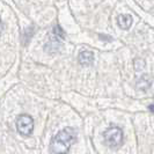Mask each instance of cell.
<instances>
[{"label":"cell","mask_w":154,"mask_h":154,"mask_svg":"<svg viewBox=\"0 0 154 154\" xmlns=\"http://www.w3.org/2000/svg\"><path fill=\"white\" fill-rule=\"evenodd\" d=\"M60 46H62V39L58 38L57 36H54L52 34V36L50 37L49 42L44 45V50L49 54H56V52L59 51Z\"/></svg>","instance_id":"277c9868"},{"label":"cell","mask_w":154,"mask_h":154,"mask_svg":"<svg viewBox=\"0 0 154 154\" xmlns=\"http://www.w3.org/2000/svg\"><path fill=\"white\" fill-rule=\"evenodd\" d=\"M103 138H104V143L109 147L115 148L119 146L123 141V131L117 126H111L104 131Z\"/></svg>","instance_id":"7a4b0ae2"},{"label":"cell","mask_w":154,"mask_h":154,"mask_svg":"<svg viewBox=\"0 0 154 154\" xmlns=\"http://www.w3.org/2000/svg\"><path fill=\"white\" fill-rule=\"evenodd\" d=\"M77 141V131L73 128H65L54 136L50 143V151L54 154H66Z\"/></svg>","instance_id":"6da1fadb"},{"label":"cell","mask_w":154,"mask_h":154,"mask_svg":"<svg viewBox=\"0 0 154 154\" xmlns=\"http://www.w3.org/2000/svg\"><path fill=\"white\" fill-rule=\"evenodd\" d=\"M16 129L22 136H30L34 131V119L29 115L22 114L16 119Z\"/></svg>","instance_id":"3957f363"},{"label":"cell","mask_w":154,"mask_h":154,"mask_svg":"<svg viewBox=\"0 0 154 154\" xmlns=\"http://www.w3.org/2000/svg\"><path fill=\"white\" fill-rule=\"evenodd\" d=\"M117 23H118V26H119L122 29L128 30L132 24V16L129 15V14H123V15H121L118 17Z\"/></svg>","instance_id":"52a82bcc"},{"label":"cell","mask_w":154,"mask_h":154,"mask_svg":"<svg viewBox=\"0 0 154 154\" xmlns=\"http://www.w3.org/2000/svg\"><path fill=\"white\" fill-rule=\"evenodd\" d=\"M34 34V28L32 27H29L27 30L24 31V35H23V39H24V44H27L29 41H30L31 36Z\"/></svg>","instance_id":"9c48e42d"},{"label":"cell","mask_w":154,"mask_h":154,"mask_svg":"<svg viewBox=\"0 0 154 154\" xmlns=\"http://www.w3.org/2000/svg\"><path fill=\"white\" fill-rule=\"evenodd\" d=\"M152 77L149 75V74H143L140 78L137 79V82H136V86H137V89L139 91H143V92H145L147 91L151 85H152Z\"/></svg>","instance_id":"5b68a950"},{"label":"cell","mask_w":154,"mask_h":154,"mask_svg":"<svg viewBox=\"0 0 154 154\" xmlns=\"http://www.w3.org/2000/svg\"><path fill=\"white\" fill-rule=\"evenodd\" d=\"M52 34H54V36H57L58 38H60V39L65 38V32H64V30L60 28V26H58V24L54 27V29H52Z\"/></svg>","instance_id":"ba28073f"},{"label":"cell","mask_w":154,"mask_h":154,"mask_svg":"<svg viewBox=\"0 0 154 154\" xmlns=\"http://www.w3.org/2000/svg\"><path fill=\"white\" fill-rule=\"evenodd\" d=\"M148 110H149L152 114H154V104H149V106H148Z\"/></svg>","instance_id":"30bf717a"},{"label":"cell","mask_w":154,"mask_h":154,"mask_svg":"<svg viewBox=\"0 0 154 154\" xmlns=\"http://www.w3.org/2000/svg\"><path fill=\"white\" fill-rule=\"evenodd\" d=\"M78 60L81 65L84 66H89L92 65L93 62H94V54H93L92 51H81L79 54V57H78Z\"/></svg>","instance_id":"8992f818"}]
</instances>
